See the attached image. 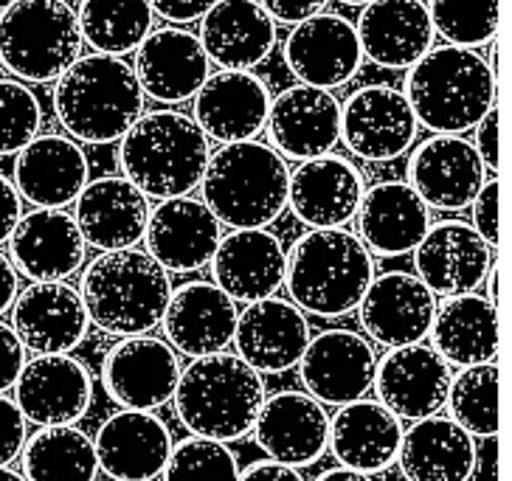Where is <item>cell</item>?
<instances>
[{
	"label": "cell",
	"mask_w": 512,
	"mask_h": 481,
	"mask_svg": "<svg viewBox=\"0 0 512 481\" xmlns=\"http://www.w3.org/2000/svg\"><path fill=\"white\" fill-rule=\"evenodd\" d=\"M476 459V439L445 414L403 428L397 465L408 481H470Z\"/></svg>",
	"instance_id": "obj_36"
},
{
	"label": "cell",
	"mask_w": 512,
	"mask_h": 481,
	"mask_svg": "<svg viewBox=\"0 0 512 481\" xmlns=\"http://www.w3.org/2000/svg\"><path fill=\"white\" fill-rule=\"evenodd\" d=\"M43 107L20 79H0V155H17L40 136Z\"/></svg>",
	"instance_id": "obj_43"
},
{
	"label": "cell",
	"mask_w": 512,
	"mask_h": 481,
	"mask_svg": "<svg viewBox=\"0 0 512 481\" xmlns=\"http://www.w3.org/2000/svg\"><path fill=\"white\" fill-rule=\"evenodd\" d=\"M76 12L65 0H12L0 15V65L23 82H54L82 57Z\"/></svg>",
	"instance_id": "obj_8"
},
{
	"label": "cell",
	"mask_w": 512,
	"mask_h": 481,
	"mask_svg": "<svg viewBox=\"0 0 512 481\" xmlns=\"http://www.w3.org/2000/svg\"><path fill=\"white\" fill-rule=\"evenodd\" d=\"M161 476L164 481H237L240 462L226 442L189 436L172 445Z\"/></svg>",
	"instance_id": "obj_42"
},
{
	"label": "cell",
	"mask_w": 512,
	"mask_h": 481,
	"mask_svg": "<svg viewBox=\"0 0 512 481\" xmlns=\"http://www.w3.org/2000/svg\"><path fill=\"white\" fill-rule=\"evenodd\" d=\"M197 37L209 62L223 71H251L276 48V23L256 0H217Z\"/></svg>",
	"instance_id": "obj_35"
},
{
	"label": "cell",
	"mask_w": 512,
	"mask_h": 481,
	"mask_svg": "<svg viewBox=\"0 0 512 481\" xmlns=\"http://www.w3.org/2000/svg\"><path fill=\"white\" fill-rule=\"evenodd\" d=\"M299 380L304 391L321 406H347L363 400L375 380V344L352 330H324L310 335L299 358Z\"/></svg>",
	"instance_id": "obj_10"
},
{
	"label": "cell",
	"mask_w": 512,
	"mask_h": 481,
	"mask_svg": "<svg viewBox=\"0 0 512 481\" xmlns=\"http://www.w3.org/2000/svg\"><path fill=\"white\" fill-rule=\"evenodd\" d=\"M181 369V355L164 338L130 335L107 349L102 386L119 408L155 411L172 403Z\"/></svg>",
	"instance_id": "obj_9"
},
{
	"label": "cell",
	"mask_w": 512,
	"mask_h": 481,
	"mask_svg": "<svg viewBox=\"0 0 512 481\" xmlns=\"http://www.w3.org/2000/svg\"><path fill=\"white\" fill-rule=\"evenodd\" d=\"M20 217H23V197L17 195L15 183L0 175V245L9 242Z\"/></svg>",
	"instance_id": "obj_50"
},
{
	"label": "cell",
	"mask_w": 512,
	"mask_h": 481,
	"mask_svg": "<svg viewBox=\"0 0 512 481\" xmlns=\"http://www.w3.org/2000/svg\"><path fill=\"white\" fill-rule=\"evenodd\" d=\"M119 141L121 172L144 197L169 200L200 189L211 147L189 113H144Z\"/></svg>",
	"instance_id": "obj_5"
},
{
	"label": "cell",
	"mask_w": 512,
	"mask_h": 481,
	"mask_svg": "<svg viewBox=\"0 0 512 481\" xmlns=\"http://www.w3.org/2000/svg\"><path fill=\"white\" fill-rule=\"evenodd\" d=\"M26 428L29 422L20 414L15 400L0 394V467H9L20 459V451L26 445Z\"/></svg>",
	"instance_id": "obj_45"
},
{
	"label": "cell",
	"mask_w": 512,
	"mask_h": 481,
	"mask_svg": "<svg viewBox=\"0 0 512 481\" xmlns=\"http://www.w3.org/2000/svg\"><path fill=\"white\" fill-rule=\"evenodd\" d=\"M498 74L479 51L431 46L408 68L403 96L434 136H462L496 105Z\"/></svg>",
	"instance_id": "obj_1"
},
{
	"label": "cell",
	"mask_w": 512,
	"mask_h": 481,
	"mask_svg": "<svg viewBox=\"0 0 512 481\" xmlns=\"http://www.w3.org/2000/svg\"><path fill=\"white\" fill-rule=\"evenodd\" d=\"M355 226L372 256H403L425 237L431 209L406 181H380L363 192Z\"/></svg>",
	"instance_id": "obj_33"
},
{
	"label": "cell",
	"mask_w": 512,
	"mask_h": 481,
	"mask_svg": "<svg viewBox=\"0 0 512 481\" xmlns=\"http://www.w3.org/2000/svg\"><path fill=\"white\" fill-rule=\"evenodd\" d=\"M217 0H150L152 15L164 17L169 26H192Z\"/></svg>",
	"instance_id": "obj_49"
},
{
	"label": "cell",
	"mask_w": 512,
	"mask_h": 481,
	"mask_svg": "<svg viewBox=\"0 0 512 481\" xmlns=\"http://www.w3.org/2000/svg\"><path fill=\"white\" fill-rule=\"evenodd\" d=\"M493 265V248L465 220L431 223L414 248V276L439 299L476 293Z\"/></svg>",
	"instance_id": "obj_12"
},
{
	"label": "cell",
	"mask_w": 512,
	"mask_h": 481,
	"mask_svg": "<svg viewBox=\"0 0 512 481\" xmlns=\"http://www.w3.org/2000/svg\"><path fill=\"white\" fill-rule=\"evenodd\" d=\"M287 161L262 141L223 144L200 181L203 203L220 226L268 228L287 209Z\"/></svg>",
	"instance_id": "obj_6"
},
{
	"label": "cell",
	"mask_w": 512,
	"mask_h": 481,
	"mask_svg": "<svg viewBox=\"0 0 512 481\" xmlns=\"http://www.w3.org/2000/svg\"><path fill=\"white\" fill-rule=\"evenodd\" d=\"M265 397V377L254 366L240 355L214 352L181 369L172 406L189 434L228 445L251 434Z\"/></svg>",
	"instance_id": "obj_3"
},
{
	"label": "cell",
	"mask_w": 512,
	"mask_h": 481,
	"mask_svg": "<svg viewBox=\"0 0 512 481\" xmlns=\"http://www.w3.org/2000/svg\"><path fill=\"white\" fill-rule=\"evenodd\" d=\"M237 481H304V476L299 473V467H287L282 462H273V459H262V462H254V465L240 470Z\"/></svg>",
	"instance_id": "obj_51"
},
{
	"label": "cell",
	"mask_w": 512,
	"mask_h": 481,
	"mask_svg": "<svg viewBox=\"0 0 512 481\" xmlns=\"http://www.w3.org/2000/svg\"><path fill=\"white\" fill-rule=\"evenodd\" d=\"M265 130L271 147L285 161H313L341 141V102L330 91L290 85L271 99Z\"/></svg>",
	"instance_id": "obj_19"
},
{
	"label": "cell",
	"mask_w": 512,
	"mask_h": 481,
	"mask_svg": "<svg viewBox=\"0 0 512 481\" xmlns=\"http://www.w3.org/2000/svg\"><path fill=\"white\" fill-rule=\"evenodd\" d=\"M451 377V366L428 344L397 346L377 358L372 389L394 417L417 422L442 414Z\"/></svg>",
	"instance_id": "obj_15"
},
{
	"label": "cell",
	"mask_w": 512,
	"mask_h": 481,
	"mask_svg": "<svg viewBox=\"0 0 512 481\" xmlns=\"http://www.w3.org/2000/svg\"><path fill=\"white\" fill-rule=\"evenodd\" d=\"M237 301L226 296L214 282H186L172 287L161 327L166 332V344L178 355L203 358L214 352H226L234 341L237 327Z\"/></svg>",
	"instance_id": "obj_28"
},
{
	"label": "cell",
	"mask_w": 512,
	"mask_h": 481,
	"mask_svg": "<svg viewBox=\"0 0 512 481\" xmlns=\"http://www.w3.org/2000/svg\"><path fill=\"white\" fill-rule=\"evenodd\" d=\"M0 481H26V476L12 470V467H0Z\"/></svg>",
	"instance_id": "obj_54"
},
{
	"label": "cell",
	"mask_w": 512,
	"mask_h": 481,
	"mask_svg": "<svg viewBox=\"0 0 512 481\" xmlns=\"http://www.w3.org/2000/svg\"><path fill=\"white\" fill-rule=\"evenodd\" d=\"M366 192L358 166L344 155H321L290 172L287 206L307 228H344Z\"/></svg>",
	"instance_id": "obj_25"
},
{
	"label": "cell",
	"mask_w": 512,
	"mask_h": 481,
	"mask_svg": "<svg viewBox=\"0 0 512 481\" xmlns=\"http://www.w3.org/2000/svg\"><path fill=\"white\" fill-rule=\"evenodd\" d=\"M76 290L93 327L116 338H130L147 335L161 324L172 282L147 251L124 248L96 256Z\"/></svg>",
	"instance_id": "obj_7"
},
{
	"label": "cell",
	"mask_w": 512,
	"mask_h": 481,
	"mask_svg": "<svg viewBox=\"0 0 512 481\" xmlns=\"http://www.w3.org/2000/svg\"><path fill=\"white\" fill-rule=\"evenodd\" d=\"M88 175V155L74 138L46 133L17 152L12 183L34 209H65L85 189Z\"/></svg>",
	"instance_id": "obj_32"
},
{
	"label": "cell",
	"mask_w": 512,
	"mask_h": 481,
	"mask_svg": "<svg viewBox=\"0 0 512 481\" xmlns=\"http://www.w3.org/2000/svg\"><path fill=\"white\" fill-rule=\"evenodd\" d=\"M99 470L113 481H152L164 473L172 434L152 411L121 408L93 436Z\"/></svg>",
	"instance_id": "obj_27"
},
{
	"label": "cell",
	"mask_w": 512,
	"mask_h": 481,
	"mask_svg": "<svg viewBox=\"0 0 512 481\" xmlns=\"http://www.w3.org/2000/svg\"><path fill=\"white\" fill-rule=\"evenodd\" d=\"M231 344L259 375H282L299 363L310 344V321L293 301L268 296L237 313Z\"/></svg>",
	"instance_id": "obj_20"
},
{
	"label": "cell",
	"mask_w": 512,
	"mask_h": 481,
	"mask_svg": "<svg viewBox=\"0 0 512 481\" xmlns=\"http://www.w3.org/2000/svg\"><path fill=\"white\" fill-rule=\"evenodd\" d=\"M76 23L93 54L127 57L152 31L150 0H79Z\"/></svg>",
	"instance_id": "obj_39"
},
{
	"label": "cell",
	"mask_w": 512,
	"mask_h": 481,
	"mask_svg": "<svg viewBox=\"0 0 512 481\" xmlns=\"http://www.w3.org/2000/svg\"><path fill=\"white\" fill-rule=\"evenodd\" d=\"M256 445L287 467H310L327 453L330 414L307 391H276L256 414Z\"/></svg>",
	"instance_id": "obj_18"
},
{
	"label": "cell",
	"mask_w": 512,
	"mask_h": 481,
	"mask_svg": "<svg viewBox=\"0 0 512 481\" xmlns=\"http://www.w3.org/2000/svg\"><path fill=\"white\" fill-rule=\"evenodd\" d=\"M473 150L479 152L484 169L490 175H498L501 169V150H498V105H493L484 113L479 124L473 127Z\"/></svg>",
	"instance_id": "obj_46"
},
{
	"label": "cell",
	"mask_w": 512,
	"mask_h": 481,
	"mask_svg": "<svg viewBox=\"0 0 512 481\" xmlns=\"http://www.w3.org/2000/svg\"><path fill=\"white\" fill-rule=\"evenodd\" d=\"M88 327L85 301L68 282H31L12 304V330L34 355H71Z\"/></svg>",
	"instance_id": "obj_16"
},
{
	"label": "cell",
	"mask_w": 512,
	"mask_h": 481,
	"mask_svg": "<svg viewBox=\"0 0 512 481\" xmlns=\"http://www.w3.org/2000/svg\"><path fill=\"white\" fill-rule=\"evenodd\" d=\"M9 6H12V0H0V15H3V12H6Z\"/></svg>",
	"instance_id": "obj_56"
},
{
	"label": "cell",
	"mask_w": 512,
	"mask_h": 481,
	"mask_svg": "<svg viewBox=\"0 0 512 481\" xmlns=\"http://www.w3.org/2000/svg\"><path fill=\"white\" fill-rule=\"evenodd\" d=\"M223 237V226L200 197H169L150 209L144 242L147 254L166 273H195L206 268Z\"/></svg>",
	"instance_id": "obj_23"
},
{
	"label": "cell",
	"mask_w": 512,
	"mask_h": 481,
	"mask_svg": "<svg viewBox=\"0 0 512 481\" xmlns=\"http://www.w3.org/2000/svg\"><path fill=\"white\" fill-rule=\"evenodd\" d=\"M431 349L456 369L493 363L498 355L496 304L482 293H462L437 304L431 321Z\"/></svg>",
	"instance_id": "obj_37"
},
{
	"label": "cell",
	"mask_w": 512,
	"mask_h": 481,
	"mask_svg": "<svg viewBox=\"0 0 512 481\" xmlns=\"http://www.w3.org/2000/svg\"><path fill=\"white\" fill-rule=\"evenodd\" d=\"M271 91L251 71H217L209 74L195 93L192 119L209 141L237 144L254 141L268 121Z\"/></svg>",
	"instance_id": "obj_24"
},
{
	"label": "cell",
	"mask_w": 512,
	"mask_h": 481,
	"mask_svg": "<svg viewBox=\"0 0 512 481\" xmlns=\"http://www.w3.org/2000/svg\"><path fill=\"white\" fill-rule=\"evenodd\" d=\"M26 481H96L93 439L76 425H48L26 436L20 451Z\"/></svg>",
	"instance_id": "obj_38"
},
{
	"label": "cell",
	"mask_w": 512,
	"mask_h": 481,
	"mask_svg": "<svg viewBox=\"0 0 512 481\" xmlns=\"http://www.w3.org/2000/svg\"><path fill=\"white\" fill-rule=\"evenodd\" d=\"M316 481H375L366 473H358V470H347V467H332V470H324Z\"/></svg>",
	"instance_id": "obj_53"
},
{
	"label": "cell",
	"mask_w": 512,
	"mask_h": 481,
	"mask_svg": "<svg viewBox=\"0 0 512 481\" xmlns=\"http://www.w3.org/2000/svg\"><path fill=\"white\" fill-rule=\"evenodd\" d=\"M448 417L473 439H493L498 434V366L479 363L459 369L448 386Z\"/></svg>",
	"instance_id": "obj_40"
},
{
	"label": "cell",
	"mask_w": 512,
	"mask_h": 481,
	"mask_svg": "<svg viewBox=\"0 0 512 481\" xmlns=\"http://www.w3.org/2000/svg\"><path fill=\"white\" fill-rule=\"evenodd\" d=\"M17 293H20V273L15 271L9 256L0 254V316L12 310Z\"/></svg>",
	"instance_id": "obj_52"
},
{
	"label": "cell",
	"mask_w": 512,
	"mask_h": 481,
	"mask_svg": "<svg viewBox=\"0 0 512 481\" xmlns=\"http://www.w3.org/2000/svg\"><path fill=\"white\" fill-rule=\"evenodd\" d=\"M74 220L85 245L96 251H124L144 240L150 220V197L124 175H105L85 183L74 200Z\"/></svg>",
	"instance_id": "obj_29"
},
{
	"label": "cell",
	"mask_w": 512,
	"mask_h": 481,
	"mask_svg": "<svg viewBox=\"0 0 512 481\" xmlns=\"http://www.w3.org/2000/svg\"><path fill=\"white\" fill-rule=\"evenodd\" d=\"M26 363V349L9 324L0 321V394L15 386L17 375Z\"/></svg>",
	"instance_id": "obj_47"
},
{
	"label": "cell",
	"mask_w": 512,
	"mask_h": 481,
	"mask_svg": "<svg viewBox=\"0 0 512 481\" xmlns=\"http://www.w3.org/2000/svg\"><path fill=\"white\" fill-rule=\"evenodd\" d=\"M15 403L37 428L76 425L93 403L88 366L71 355H37L23 363L15 380Z\"/></svg>",
	"instance_id": "obj_14"
},
{
	"label": "cell",
	"mask_w": 512,
	"mask_h": 481,
	"mask_svg": "<svg viewBox=\"0 0 512 481\" xmlns=\"http://www.w3.org/2000/svg\"><path fill=\"white\" fill-rule=\"evenodd\" d=\"M403 442V422L377 400H355L338 406L330 417L327 451L347 470L377 476L397 465Z\"/></svg>",
	"instance_id": "obj_34"
},
{
	"label": "cell",
	"mask_w": 512,
	"mask_h": 481,
	"mask_svg": "<svg viewBox=\"0 0 512 481\" xmlns=\"http://www.w3.org/2000/svg\"><path fill=\"white\" fill-rule=\"evenodd\" d=\"M363 57L377 68L408 71L434 46L425 0H372L355 23Z\"/></svg>",
	"instance_id": "obj_31"
},
{
	"label": "cell",
	"mask_w": 512,
	"mask_h": 481,
	"mask_svg": "<svg viewBox=\"0 0 512 481\" xmlns=\"http://www.w3.org/2000/svg\"><path fill=\"white\" fill-rule=\"evenodd\" d=\"M88 245L65 209H34L9 237V259L29 282H65L85 265Z\"/></svg>",
	"instance_id": "obj_30"
},
{
	"label": "cell",
	"mask_w": 512,
	"mask_h": 481,
	"mask_svg": "<svg viewBox=\"0 0 512 481\" xmlns=\"http://www.w3.org/2000/svg\"><path fill=\"white\" fill-rule=\"evenodd\" d=\"M54 113L76 144H113L144 116V91L130 62L82 54L54 85Z\"/></svg>",
	"instance_id": "obj_4"
},
{
	"label": "cell",
	"mask_w": 512,
	"mask_h": 481,
	"mask_svg": "<svg viewBox=\"0 0 512 481\" xmlns=\"http://www.w3.org/2000/svg\"><path fill=\"white\" fill-rule=\"evenodd\" d=\"M431 26L445 46H490L498 34V0H428Z\"/></svg>",
	"instance_id": "obj_41"
},
{
	"label": "cell",
	"mask_w": 512,
	"mask_h": 481,
	"mask_svg": "<svg viewBox=\"0 0 512 481\" xmlns=\"http://www.w3.org/2000/svg\"><path fill=\"white\" fill-rule=\"evenodd\" d=\"M434 313L437 296L408 271L375 276L358 304L366 338L386 349L422 344L431 332Z\"/></svg>",
	"instance_id": "obj_17"
},
{
	"label": "cell",
	"mask_w": 512,
	"mask_h": 481,
	"mask_svg": "<svg viewBox=\"0 0 512 481\" xmlns=\"http://www.w3.org/2000/svg\"><path fill=\"white\" fill-rule=\"evenodd\" d=\"M341 3H347V6H366V3H372V0H341Z\"/></svg>",
	"instance_id": "obj_55"
},
{
	"label": "cell",
	"mask_w": 512,
	"mask_h": 481,
	"mask_svg": "<svg viewBox=\"0 0 512 481\" xmlns=\"http://www.w3.org/2000/svg\"><path fill=\"white\" fill-rule=\"evenodd\" d=\"M282 54L299 85L321 91H335L347 85L361 71L363 62L355 23L335 12H318L296 23L287 34Z\"/></svg>",
	"instance_id": "obj_13"
},
{
	"label": "cell",
	"mask_w": 512,
	"mask_h": 481,
	"mask_svg": "<svg viewBox=\"0 0 512 481\" xmlns=\"http://www.w3.org/2000/svg\"><path fill=\"white\" fill-rule=\"evenodd\" d=\"M487 181L479 152L462 136H431L408 158V186L428 209L465 211Z\"/></svg>",
	"instance_id": "obj_21"
},
{
	"label": "cell",
	"mask_w": 512,
	"mask_h": 481,
	"mask_svg": "<svg viewBox=\"0 0 512 481\" xmlns=\"http://www.w3.org/2000/svg\"><path fill=\"white\" fill-rule=\"evenodd\" d=\"M417 127L408 99L392 85H366L341 102V141L355 158L372 164L406 155Z\"/></svg>",
	"instance_id": "obj_11"
},
{
	"label": "cell",
	"mask_w": 512,
	"mask_h": 481,
	"mask_svg": "<svg viewBox=\"0 0 512 481\" xmlns=\"http://www.w3.org/2000/svg\"><path fill=\"white\" fill-rule=\"evenodd\" d=\"M133 74L144 96L161 105H181L195 99L211 74V62L195 31L183 26L152 29L136 48Z\"/></svg>",
	"instance_id": "obj_22"
},
{
	"label": "cell",
	"mask_w": 512,
	"mask_h": 481,
	"mask_svg": "<svg viewBox=\"0 0 512 481\" xmlns=\"http://www.w3.org/2000/svg\"><path fill=\"white\" fill-rule=\"evenodd\" d=\"M470 209H473V223H470L473 231L496 251L498 237H501V220H498V175H490L482 183V189L476 192Z\"/></svg>",
	"instance_id": "obj_44"
},
{
	"label": "cell",
	"mask_w": 512,
	"mask_h": 481,
	"mask_svg": "<svg viewBox=\"0 0 512 481\" xmlns=\"http://www.w3.org/2000/svg\"><path fill=\"white\" fill-rule=\"evenodd\" d=\"M372 279L375 256L347 228H310L287 251L285 287L304 316H349Z\"/></svg>",
	"instance_id": "obj_2"
},
{
	"label": "cell",
	"mask_w": 512,
	"mask_h": 481,
	"mask_svg": "<svg viewBox=\"0 0 512 481\" xmlns=\"http://www.w3.org/2000/svg\"><path fill=\"white\" fill-rule=\"evenodd\" d=\"M214 285L237 304L276 296L285 287L287 251L268 228H234L211 256Z\"/></svg>",
	"instance_id": "obj_26"
},
{
	"label": "cell",
	"mask_w": 512,
	"mask_h": 481,
	"mask_svg": "<svg viewBox=\"0 0 512 481\" xmlns=\"http://www.w3.org/2000/svg\"><path fill=\"white\" fill-rule=\"evenodd\" d=\"M256 3L265 9V15L271 17L273 23H279V26H296V23L307 20V17L324 12V6L330 0H256Z\"/></svg>",
	"instance_id": "obj_48"
}]
</instances>
